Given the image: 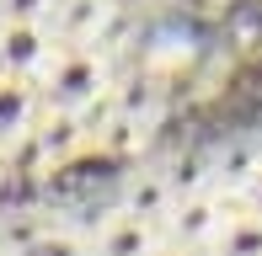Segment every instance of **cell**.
I'll list each match as a JSON object with an SVG mask.
<instances>
[{
	"label": "cell",
	"mask_w": 262,
	"mask_h": 256,
	"mask_svg": "<svg viewBox=\"0 0 262 256\" xmlns=\"http://www.w3.org/2000/svg\"><path fill=\"white\" fill-rule=\"evenodd\" d=\"M113 59H102L97 48H59L54 64L43 69L38 96L43 112H80L86 101H97L102 91H113Z\"/></svg>",
	"instance_id": "1"
},
{
	"label": "cell",
	"mask_w": 262,
	"mask_h": 256,
	"mask_svg": "<svg viewBox=\"0 0 262 256\" xmlns=\"http://www.w3.org/2000/svg\"><path fill=\"white\" fill-rule=\"evenodd\" d=\"M230 214H235V203L220 197V192L182 197V203H171V214H166V224H161V246H177V251H198V256H204L214 246V235L230 224Z\"/></svg>",
	"instance_id": "2"
},
{
	"label": "cell",
	"mask_w": 262,
	"mask_h": 256,
	"mask_svg": "<svg viewBox=\"0 0 262 256\" xmlns=\"http://www.w3.org/2000/svg\"><path fill=\"white\" fill-rule=\"evenodd\" d=\"M209 176L220 197H241L262 176V128L252 134H225L220 144H209Z\"/></svg>",
	"instance_id": "3"
},
{
	"label": "cell",
	"mask_w": 262,
	"mask_h": 256,
	"mask_svg": "<svg viewBox=\"0 0 262 256\" xmlns=\"http://www.w3.org/2000/svg\"><path fill=\"white\" fill-rule=\"evenodd\" d=\"M156 251H161V229L139 224V219H123L118 208L86 235V256H156Z\"/></svg>",
	"instance_id": "4"
},
{
	"label": "cell",
	"mask_w": 262,
	"mask_h": 256,
	"mask_svg": "<svg viewBox=\"0 0 262 256\" xmlns=\"http://www.w3.org/2000/svg\"><path fill=\"white\" fill-rule=\"evenodd\" d=\"M113 208L123 219H139V224H166V214H171V187H166V176H161V166L156 171H134V176L118 187L113 197Z\"/></svg>",
	"instance_id": "5"
},
{
	"label": "cell",
	"mask_w": 262,
	"mask_h": 256,
	"mask_svg": "<svg viewBox=\"0 0 262 256\" xmlns=\"http://www.w3.org/2000/svg\"><path fill=\"white\" fill-rule=\"evenodd\" d=\"M38 118H43L38 86H27V80H0V155H11L21 139H32Z\"/></svg>",
	"instance_id": "6"
},
{
	"label": "cell",
	"mask_w": 262,
	"mask_h": 256,
	"mask_svg": "<svg viewBox=\"0 0 262 256\" xmlns=\"http://www.w3.org/2000/svg\"><path fill=\"white\" fill-rule=\"evenodd\" d=\"M27 144H32V155H38V166L49 171V166H64L75 149H86V134H80L75 112H43Z\"/></svg>",
	"instance_id": "7"
},
{
	"label": "cell",
	"mask_w": 262,
	"mask_h": 256,
	"mask_svg": "<svg viewBox=\"0 0 262 256\" xmlns=\"http://www.w3.org/2000/svg\"><path fill=\"white\" fill-rule=\"evenodd\" d=\"M166 187H171V203H182V197H198V192H214V176H209V144H182L166 155L161 166Z\"/></svg>",
	"instance_id": "8"
},
{
	"label": "cell",
	"mask_w": 262,
	"mask_h": 256,
	"mask_svg": "<svg viewBox=\"0 0 262 256\" xmlns=\"http://www.w3.org/2000/svg\"><path fill=\"white\" fill-rule=\"evenodd\" d=\"M204 256H262V219L230 214V224L214 235V246H209Z\"/></svg>",
	"instance_id": "9"
},
{
	"label": "cell",
	"mask_w": 262,
	"mask_h": 256,
	"mask_svg": "<svg viewBox=\"0 0 262 256\" xmlns=\"http://www.w3.org/2000/svg\"><path fill=\"white\" fill-rule=\"evenodd\" d=\"M54 0H0V27H16V21H49Z\"/></svg>",
	"instance_id": "10"
},
{
	"label": "cell",
	"mask_w": 262,
	"mask_h": 256,
	"mask_svg": "<svg viewBox=\"0 0 262 256\" xmlns=\"http://www.w3.org/2000/svg\"><path fill=\"white\" fill-rule=\"evenodd\" d=\"M230 203H235V214H252V219H262V176L252 182V187H246L241 197H230Z\"/></svg>",
	"instance_id": "11"
},
{
	"label": "cell",
	"mask_w": 262,
	"mask_h": 256,
	"mask_svg": "<svg viewBox=\"0 0 262 256\" xmlns=\"http://www.w3.org/2000/svg\"><path fill=\"white\" fill-rule=\"evenodd\" d=\"M156 256H198V251H177V246H161Z\"/></svg>",
	"instance_id": "12"
},
{
	"label": "cell",
	"mask_w": 262,
	"mask_h": 256,
	"mask_svg": "<svg viewBox=\"0 0 262 256\" xmlns=\"http://www.w3.org/2000/svg\"><path fill=\"white\" fill-rule=\"evenodd\" d=\"M6 182H11V166H6V155H0V187H6Z\"/></svg>",
	"instance_id": "13"
}]
</instances>
